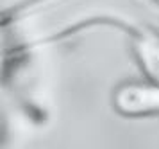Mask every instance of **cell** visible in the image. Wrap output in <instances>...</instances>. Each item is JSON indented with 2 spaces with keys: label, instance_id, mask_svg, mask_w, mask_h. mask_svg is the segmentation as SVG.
<instances>
[{
  "label": "cell",
  "instance_id": "6da1fadb",
  "mask_svg": "<svg viewBox=\"0 0 159 149\" xmlns=\"http://www.w3.org/2000/svg\"><path fill=\"white\" fill-rule=\"evenodd\" d=\"M113 106L125 117L159 113V85L156 83H125L116 88Z\"/></svg>",
  "mask_w": 159,
  "mask_h": 149
},
{
  "label": "cell",
  "instance_id": "7a4b0ae2",
  "mask_svg": "<svg viewBox=\"0 0 159 149\" xmlns=\"http://www.w3.org/2000/svg\"><path fill=\"white\" fill-rule=\"evenodd\" d=\"M132 49L148 81L159 85V38L148 32H141L134 38Z\"/></svg>",
  "mask_w": 159,
  "mask_h": 149
}]
</instances>
